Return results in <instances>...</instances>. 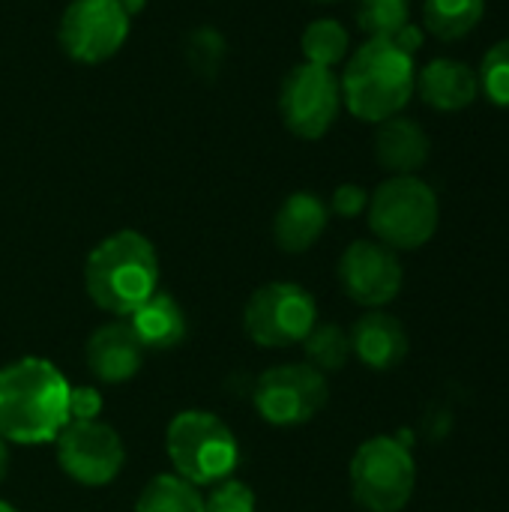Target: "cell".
I'll list each match as a JSON object with an SVG mask.
<instances>
[{
    "label": "cell",
    "mask_w": 509,
    "mask_h": 512,
    "mask_svg": "<svg viewBox=\"0 0 509 512\" xmlns=\"http://www.w3.org/2000/svg\"><path fill=\"white\" fill-rule=\"evenodd\" d=\"M342 108L339 75L327 66L297 63L279 90V114L291 135L303 141H318L330 132Z\"/></svg>",
    "instance_id": "ba28073f"
},
{
    "label": "cell",
    "mask_w": 509,
    "mask_h": 512,
    "mask_svg": "<svg viewBox=\"0 0 509 512\" xmlns=\"http://www.w3.org/2000/svg\"><path fill=\"white\" fill-rule=\"evenodd\" d=\"M393 42L402 48V51H408L411 57L423 48V42H426V30L420 27V24H414V21H408L396 36H393Z\"/></svg>",
    "instance_id": "83f0119b"
},
{
    "label": "cell",
    "mask_w": 509,
    "mask_h": 512,
    "mask_svg": "<svg viewBox=\"0 0 509 512\" xmlns=\"http://www.w3.org/2000/svg\"><path fill=\"white\" fill-rule=\"evenodd\" d=\"M429 153H432L429 132L417 120L396 114V117L378 123V132H375V159L393 177H399V174H417L429 162Z\"/></svg>",
    "instance_id": "2e32d148"
},
{
    "label": "cell",
    "mask_w": 509,
    "mask_h": 512,
    "mask_svg": "<svg viewBox=\"0 0 509 512\" xmlns=\"http://www.w3.org/2000/svg\"><path fill=\"white\" fill-rule=\"evenodd\" d=\"M69 423V381L42 357H21L0 369V438L39 447L57 441Z\"/></svg>",
    "instance_id": "6da1fadb"
},
{
    "label": "cell",
    "mask_w": 509,
    "mask_h": 512,
    "mask_svg": "<svg viewBox=\"0 0 509 512\" xmlns=\"http://www.w3.org/2000/svg\"><path fill=\"white\" fill-rule=\"evenodd\" d=\"M315 324V297L297 282H267L249 297L243 309V330L258 348L303 345Z\"/></svg>",
    "instance_id": "52a82bcc"
},
{
    "label": "cell",
    "mask_w": 509,
    "mask_h": 512,
    "mask_svg": "<svg viewBox=\"0 0 509 512\" xmlns=\"http://www.w3.org/2000/svg\"><path fill=\"white\" fill-rule=\"evenodd\" d=\"M102 405L105 402L96 387H69V423L99 420Z\"/></svg>",
    "instance_id": "4316f807"
},
{
    "label": "cell",
    "mask_w": 509,
    "mask_h": 512,
    "mask_svg": "<svg viewBox=\"0 0 509 512\" xmlns=\"http://www.w3.org/2000/svg\"><path fill=\"white\" fill-rule=\"evenodd\" d=\"M57 465L69 480L78 486H108L117 480V474L126 465V447L120 435L99 420L84 423H66V429L57 435Z\"/></svg>",
    "instance_id": "8fae6325"
},
{
    "label": "cell",
    "mask_w": 509,
    "mask_h": 512,
    "mask_svg": "<svg viewBox=\"0 0 509 512\" xmlns=\"http://www.w3.org/2000/svg\"><path fill=\"white\" fill-rule=\"evenodd\" d=\"M477 78H480V93L509 111V36L507 39H498L480 60L477 66Z\"/></svg>",
    "instance_id": "cb8c5ba5"
},
{
    "label": "cell",
    "mask_w": 509,
    "mask_h": 512,
    "mask_svg": "<svg viewBox=\"0 0 509 512\" xmlns=\"http://www.w3.org/2000/svg\"><path fill=\"white\" fill-rule=\"evenodd\" d=\"M351 336V354L372 372H390L408 357V333L396 315L381 309L357 318Z\"/></svg>",
    "instance_id": "9a60e30c"
},
{
    "label": "cell",
    "mask_w": 509,
    "mask_h": 512,
    "mask_svg": "<svg viewBox=\"0 0 509 512\" xmlns=\"http://www.w3.org/2000/svg\"><path fill=\"white\" fill-rule=\"evenodd\" d=\"M417 486V465L405 441L378 435L351 459V495L366 512H402Z\"/></svg>",
    "instance_id": "8992f818"
},
{
    "label": "cell",
    "mask_w": 509,
    "mask_h": 512,
    "mask_svg": "<svg viewBox=\"0 0 509 512\" xmlns=\"http://www.w3.org/2000/svg\"><path fill=\"white\" fill-rule=\"evenodd\" d=\"M129 327L135 330L144 351H171L183 345L189 333L186 312L168 291H156L147 303H141L129 315Z\"/></svg>",
    "instance_id": "ac0fdd59"
},
{
    "label": "cell",
    "mask_w": 509,
    "mask_h": 512,
    "mask_svg": "<svg viewBox=\"0 0 509 512\" xmlns=\"http://www.w3.org/2000/svg\"><path fill=\"white\" fill-rule=\"evenodd\" d=\"M312 3H336V0H312Z\"/></svg>",
    "instance_id": "1f68e13d"
},
{
    "label": "cell",
    "mask_w": 509,
    "mask_h": 512,
    "mask_svg": "<svg viewBox=\"0 0 509 512\" xmlns=\"http://www.w3.org/2000/svg\"><path fill=\"white\" fill-rule=\"evenodd\" d=\"M354 15L369 39H393L411 21V0H357Z\"/></svg>",
    "instance_id": "603a6c76"
},
{
    "label": "cell",
    "mask_w": 509,
    "mask_h": 512,
    "mask_svg": "<svg viewBox=\"0 0 509 512\" xmlns=\"http://www.w3.org/2000/svg\"><path fill=\"white\" fill-rule=\"evenodd\" d=\"M417 87V60L393 39H366L345 63L342 105L363 123H384L405 111Z\"/></svg>",
    "instance_id": "3957f363"
},
{
    "label": "cell",
    "mask_w": 509,
    "mask_h": 512,
    "mask_svg": "<svg viewBox=\"0 0 509 512\" xmlns=\"http://www.w3.org/2000/svg\"><path fill=\"white\" fill-rule=\"evenodd\" d=\"M144 354H147L144 345L138 342L135 330L123 318L96 327L84 348L87 369L102 384H123V381L135 378L144 363Z\"/></svg>",
    "instance_id": "4fadbf2b"
},
{
    "label": "cell",
    "mask_w": 509,
    "mask_h": 512,
    "mask_svg": "<svg viewBox=\"0 0 509 512\" xmlns=\"http://www.w3.org/2000/svg\"><path fill=\"white\" fill-rule=\"evenodd\" d=\"M84 288L93 306L114 318H129L159 291V255L153 243L132 228L114 231L87 255Z\"/></svg>",
    "instance_id": "7a4b0ae2"
},
{
    "label": "cell",
    "mask_w": 509,
    "mask_h": 512,
    "mask_svg": "<svg viewBox=\"0 0 509 512\" xmlns=\"http://www.w3.org/2000/svg\"><path fill=\"white\" fill-rule=\"evenodd\" d=\"M486 15V0H423V27L441 42L471 36Z\"/></svg>",
    "instance_id": "d6986e66"
},
{
    "label": "cell",
    "mask_w": 509,
    "mask_h": 512,
    "mask_svg": "<svg viewBox=\"0 0 509 512\" xmlns=\"http://www.w3.org/2000/svg\"><path fill=\"white\" fill-rule=\"evenodd\" d=\"M414 93L435 111L456 114L477 102L480 96V78L477 69L456 57H435L423 69H417V87Z\"/></svg>",
    "instance_id": "5bb4252c"
},
{
    "label": "cell",
    "mask_w": 509,
    "mask_h": 512,
    "mask_svg": "<svg viewBox=\"0 0 509 512\" xmlns=\"http://www.w3.org/2000/svg\"><path fill=\"white\" fill-rule=\"evenodd\" d=\"M0 512H18L12 504H6V501H0Z\"/></svg>",
    "instance_id": "4dcf8cb0"
},
{
    "label": "cell",
    "mask_w": 509,
    "mask_h": 512,
    "mask_svg": "<svg viewBox=\"0 0 509 512\" xmlns=\"http://www.w3.org/2000/svg\"><path fill=\"white\" fill-rule=\"evenodd\" d=\"M135 512H204V498L198 486L186 483L183 477L159 474L141 489Z\"/></svg>",
    "instance_id": "ffe728a7"
},
{
    "label": "cell",
    "mask_w": 509,
    "mask_h": 512,
    "mask_svg": "<svg viewBox=\"0 0 509 512\" xmlns=\"http://www.w3.org/2000/svg\"><path fill=\"white\" fill-rule=\"evenodd\" d=\"M129 12L120 0H72L57 24V42L75 63H105L129 39Z\"/></svg>",
    "instance_id": "30bf717a"
},
{
    "label": "cell",
    "mask_w": 509,
    "mask_h": 512,
    "mask_svg": "<svg viewBox=\"0 0 509 512\" xmlns=\"http://www.w3.org/2000/svg\"><path fill=\"white\" fill-rule=\"evenodd\" d=\"M300 48H303L306 63L333 69V66H339V63L348 57V51H351V36H348V30H345L336 18H315V21L303 30Z\"/></svg>",
    "instance_id": "44dd1931"
},
{
    "label": "cell",
    "mask_w": 509,
    "mask_h": 512,
    "mask_svg": "<svg viewBox=\"0 0 509 512\" xmlns=\"http://www.w3.org/2000/svg\"><path fill=\"white\" fill-rule=\"evenodd\" d=\"M303 354L306 363L321 375L342 372L351 360V336L339 324H315L303 339Z\"/></svg>",
    "instance_id": "7402d4cb"
},
{
    "label": "cell",
    "mask_w": 509,
    "mask_h": 512,
    "mask_svg": "<svg viewBox=\"0 0 509 512\" xmlns=\"http://www.w3.org/2000/svg\"><path fill=\"white\" fill-rule=\"evenodd\" d=\"M330 399L327 375L309 363H285L267 369L252 390L255 411L264 423L291 429L309 423Z\"/></svg>",
    "instance_id": "9c48e42d"
},
{
    "label": "cell",
    "mask_w": 509,
    "mask_h": 512,
    "mask_svg": "<svg viewBox=\"0 0 509 512\" xmlns=\"http://www.w3.org/2000/svg\"><path fill=\"white\" fill-rule=\"evenodd\" d=\"M120 3H123V9H126L129 15H135V12H141V9H144V3H147V0H120Z\"/></svg>",
    "instance_id": "f546056e"
},
{
    "label": "cell",
    "mask_w": 509,
    "mask_h": 512,
    "mask_svg": "<svg viewBox=\"0 0 509 512\" xmlns=\"http://www.w3.org/2000/svg\"><path fill=\"white\" fill-rule=\"evenodd\" d=\"M369 228L387 249L414 252L426 246L441 222V204L435 189L417 174L387 177L369 195Z\"/></svg>",
    "instance_id": "277c9868"
},
{
    "label": "cell",
    "mask_w": 509,
    "mask_h": 512,
    "mask_svg": "<svg viewBox=\"0 0 509 512\" xmlns=\"http://www.w3.org/2000/svg\"><path fill=\"white\" fill-rule=\"evenodd\" d=\"M165 450L177 471L192 486H216L231 477L240 462L234 432L210 411H180L165 432Z\"/></svg>",
    "instance_id": "5b68a950"
},
{
    "label": "cell",
    "mask_w": 509,
    "mask_h": 512,
    "mask_svg": "<svg viewBox=\"0 0 509 512\" xmlns=\"http://www.w3.org/2000/svg\"><path fill=\"white\" fill-rule=\"evenodd\" d=\"M204 512H255V492L240 480H222L204 498Z\"/></svg>",
    "instance_id": "d4e9b609"
},
{
    "label": "cell",
    "mask_w": 509,
    "mask_h": 512,
    "mask_svg": "<svg viewBox=\"0 0 509 512\" xmlns=\"http://www.w3.org/2000/svg\"><path fill=\"white\" fill-rule=\"evenodd\" d=\"M330 207L312 192H294L282 201L273 219V240L282 252L300 255L309 252L327 231Z\"/></svg>",
    "instance_id": "e0dca14e"
},
{
    "label": "cell",
    "mask_w": 509,
    "mask_h": 512,
    "mask_svg": "<svg viewBox=\"0 0 509 512\" xmlns=\"http://www.w3.org/2000/svg\"><path fill=\"white\" fill-rule=\"evenodd\" d=\"M369 207V192L357 183H342L336 186L333 198H330V213L342 216V219H354Z\"/></svg>",
    "instance_id": "484cf974"
},
{
    "label": "cell",
    "mask_w": 509,
    "mask_h": 512,
    "mask_svg": "<svg viewBox=\"0 0 509 512\" xmlns=\"http://www.w3.org/2000/svg\"><path fill=\"white\" fill-rule=\"evenodd\" d=\"M339 282L354 303L366 309H381L399 297L405 273L399 255L384 243L354 240L339 258Z\"/></svg>",
    "instance_id": "7c38bea8"
},
{
    "label": "cell",
    "mask_w": 509,
    "mask_h": 512,
    "mask_svg": "<svg viewBox=\"0 0 509 512\" xmlns=\"http://www.w3.org/2000/svg\"><path fill=\"white\" fill-rule=\"evenodd\" d=\"M6 471H9V444L0 438V483H3V477H6Z\"/></svg>",
    "instance_id": "f1b7e54d"
}]
</instances>
